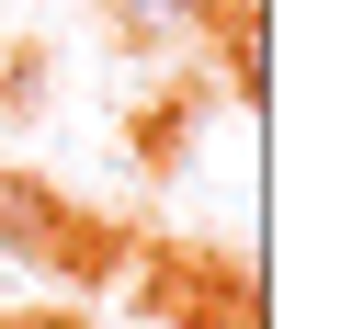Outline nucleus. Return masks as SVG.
<instances>
[{
    "label": "nucleus",
    "instance_id": "f03ea898",
    "mask_svg": "<svg viewBox=\"0 0 352 329\" xmlns=\"http://www.w3.org/2000/svg\"><path fill=\"white\" fill-rule=\"evenodd\" d=\"M23 329H80V318H23Z\"/></svg>",
    "mask_w": 352,
    "mask_h": 329
},
{
    "label": "nucleus",
    "instance_id": "f257e3e1",
    "mask_svg": "<svg viewBox=\"0 0 352 329\" xmlns=\"http://www.w3.org/2000/svg\"><path fill=\"white\" fill-rule=\"evenodd\" d=\"M102 12H114L137 46H182V34H205V23H216V0H102Z\"/></svg>",
    "mask_w": 352,
    "mask_h": 329
}]
</instances>
